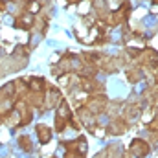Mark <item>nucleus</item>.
<instances>
[{
    "label": "nucleus",
    "instance_id": "1",
    "mask_svg": "<svg viewBox=\"0 0 158 158\" xmlns=\"http://www.w3.org/2000/svg\"><path fill=\"white\" fill-rule=\"evenodd\" d=\"M37 131H39V134H40V142H48L50 140V131L44 129V125H39Z\"/></svg>",
    "mask_w": 158,
    "mask_h": 158
}]
</instances>
